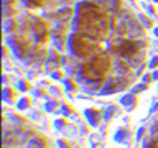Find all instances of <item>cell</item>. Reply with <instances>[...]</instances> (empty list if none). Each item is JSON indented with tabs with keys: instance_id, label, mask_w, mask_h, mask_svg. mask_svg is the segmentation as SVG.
I'll list each match as a JSON object with an SVG mask.
<instances>
[{
	"instance_id": "cell-5",
	"label": "cell",
	"mask_w": 158,
	"mask_h": 148,
	"mask_svg": "<svg viewBox=\"0 0 158 148\" xmlns=\"http://www.w3.org/2000/svg\"><path fill=\"white\" fill-rule=\"evenodd\" d=\"M152 137L155 142H158V123H155V125L152 127Z\"/></svg>"
},
{
	"instance_id": "cell-6",
	"label": "cell",
	"mask_w": 158,
	"mask_h": 148,
	"mask_svg": "<svg viewBox=\"0 0 158 148\" xmlns=\"http://www.w3.org/2000/svg\"><path fill=\"white\" fill-rule=\"evenodd\" d=\"M43 0H28V3L30 5H38V3H41Z\"/></svg>"
},
{
	"instance_id": "cell-2",
	"label": "cell",
	"mask_w": 158,
	"mask_h": 148,
	"mask_svg": "<svg viewBox=\"0 0 158 148\" xmlns=\"http://www.w3.org/2000/svg\"><path fill=\"white\" fill-rule=\"evenodd\" d=\"M71 48L76 54H79V56H87V54H91L94 49H96L92 41H87V39H84V38H74L71 41Z\"/></svg>"
},
{
	"instance_id": "cell-1",
	"label": "cell",
	"mask_w": 158,
	"mask_h": 148,
	"mask_svg": "<svg viewBox=\"0 0 158 148\" xmlns=\"http://www.w3.org/2000/svg\"><path fill=\"white\" fill-rule=\"evenodd\" d=\"M109 66H110L109 58L97 56L82 69V74L86 76V79H89V81H101L104 77V74L109 71Z\"/></svg>"
},
{
	"instance_id": "cell-4",
	"label": "cell",
	"mask_w": 158,
	"mask_h": 148,
	"mask_svg": "<svg viewBox=\"0 0 158 148\" xmlns=\"http://www.w3.org/2000/svg\"><path fill=\"white\" fill-rule=\"evenodd\" d=\"M44 146H46V142H44L43 138H33V140L28 143L27 148H44Z\"/></svg>"
},
{
	"instance_id": "cell-3",
	"label": "cell",
	"mask_w": 158,
	"mask_h": 148,
	"mask_svg": "<svg viewBox=\"0 0 158 148\" xmlns=\"http://www.w3.org/2000/svg\"><path fill=\"white\" fill-rule=\"evenodd\" d=\"M118 54H122V56H133V54L137 53V44L132 43V41H123L120 44V48H117Z\"/></svg>"
},
{
	"instance_id": "cell-7",
	"label": "cell",
	"mask_w": 158,
	"mask_h": 148,
	"mask_svg": "<svg viewBox=\"0 0 158 148\" xmlns=\"http://www.w3.org/2000/svg\"><path fill=\"white\" fill-rule=\"evenodd\" d=\"M8 2H12V0H5V3H8Z\"/></svg>"
}]
</instances>
